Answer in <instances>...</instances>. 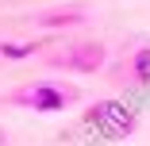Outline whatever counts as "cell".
<instances>
[{"mask_svg":"<svg viewBox=\"0 0 150 146\" xmlns=\"http://www.w3.org/2000/svg\"><path fill=\"white\" fill-rule=\"evenodd\" d=\"M131 73H135L139 85H150V46L135 50V58H131Z\"/></svg>","mask_w":150,"mask_h":146,"instance_id":"5b68a950","label":"cell"},{"mask_svg":"<svg viewBox=\"0 0 150 146\" xmlns=\"http://www.w3.org/2000/svg\"><path fill=\"white\" fill-rule=\"evenodd\" d=\"M104 58H108V50H104L100 42H77V46H69L66 54L50 58V62H54V66H62V69L93 73V69H100V66H104Z\"/></svg>","mask_w":150,"mask_h":146,"instance_id":"3957f363","label":"cell"},{"mask_svg":"<svg viewBox=\"0 0 150 146\" xmlns=\"http://www.w3.org/2000/svg\"><path fill=\"white\" fill-rule=\"evenodd\" d=\"M12 100L31 108V111H62V108H69L77 100V92L69 85H31V89H19Z\"/></svg>","mask_w":150,"mask_h":146,"instance_id":"7a4b0ae2","label":"cell"},{"mask_svg":"<svg viewBox=\"0 0 150 146\" xmlns=\"http://www.w3.org/2000/svg\"><path fill=\"white\" fill-rule=\"evenodd\" d=\"M85 127L93 131V135H100L104 142H123V138L135 135L139 115L123 100H96L93 108L85 111Z\"/></svg>","mask_w":150,"mask_h":146,"instance_id":"6da1fadb","label":"cell"},{"mask_svg":"<svg viewBox=\"0 0 150 146\" xmlns=\"http://www.w3.org/2000/svg\"><path fill=\"white\" fill-rule=\"evenodd\" d=\"M39 46L35 42H0V58H8V62H23V58H31Z\"/></svg>","mask_w":150,"mask_h":146,"instance_id":"8992f818","label":"cell"},{"mask_svg":"<svg viewBox=\"0 0 150 146\" xmlns=\"http://www.w3.org/2000/svg\"><path fill=\"white\" fill-rule=\"evenodd\" d=\"M77 23H85L81 8H54V12L39 16V27H46V31H54V27H77Z\"/></svg>","mask_w":150,"mask_h":146,"instance_id":"277c9868","label":"cell"},{"mask_svg":"<svg viewBox=\"0 0 150 146\" xmlns=\"http://www.w3.org/2000/svg\"><path fill=\"white\" fill-rule=\"evenodd\" d=\"M4 142H8V135H4V127H0V146H4Z\"/></svg>","mask_w":150,"mask_h":146,"instance_id":"52a82bcc","label":"cell"}]
</instances>
